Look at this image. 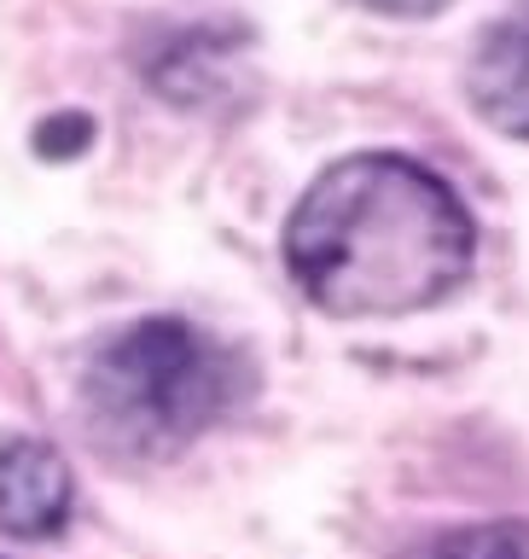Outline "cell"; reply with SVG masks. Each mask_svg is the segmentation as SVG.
Listing matches in <instances>:
<instances>
[{
    "label": "cell",
    "instance_id": "cell-2",
    "mask_svg": "<svg viewBox=\"0 0 529 559\" xmlns=\"http://www.w3.org/2000/svg\"><path fill=\"white\" fill-rule=\"evenodd\" d=\"M94 437L117 454H169L233 402V361L187 321H140L99 344L82 379Z\"/></svg>",
    "mask_w": 529,
    "mask_h": 559
},
{
    "label": "cell",
    "instance_id": "cell-1",
    "mask_svg": "<svg viewBox=\"0 0 529 559\" xmlns=\"http://www.w3.org/2000/svg\"><path fill=\"white\" fill-rule=\"evenodd\" d=\"M286 269L326 314H413L471 269V216L443 175L408 157H344L291 210Z\"/></svg>",
    "mask_w": 529,
    "mask_h": 559
},
{
    "label": "cell",
    "instance_id": "cell-7",
    "mask_svg": "<svg viewBox=\"0 0 529 559\" xmlns=\"http://www.w3.org/2000/svg\"><path fill=\"white\" fill-rule=\"evenodd\" d=\"M361 7L390 12V17H425V12H436V7H448V0H361Z\"/></svg>",
    "mask_w": 529,
    "mask_h": 559
},
{
    "label": "cell",
    "instance_id": "cell-3",
    "mask_svg": "<svg viewBox=\"0 0 529 559\" xmlns=\"http://www.w3.org/2000/svg\"><path fill=\"white\" fill-rule=\"evenodd\" d=\"M76 484L64 454L41 437H7L0 443V531L17 542H47L64 531Z\"/></svg>",
    "mask_w": 529,
    "mask_h": 559
},
{
    "label": "cell",
    "instance_id": "cell-6",
    "mask_svg": "<svg viewBox=\"0 0 529 559\" xmlns=\"http://www.w3.org/2000/svg\"><path fill=\"white\" fill-rule=\"evenodd\" d=\"M87 140H94V122L82 111H64V117H47L41 129H35V152L41 157H76V152H87Z\"/></svg>",
    "mask_w": 529,
    "mask_h": 559
},
{
    "label": "cell",
    "instance_id": "cell-4",
    "mask_svg": "<svg viewBox=\"0 0 529 559\" xmlns=\"http://www.w3.org/2000/svg\"><path fill=\"white\" fill-rule=\"evenodd\" d=\"M466 87L489 129L529 140V0H518L513 12L483 29L478 52H471V70H466Z\"/></svg>",
    "mask_w": 529,
    "mask_h": 559
},
{
    "label": "cell",
    "instance_id": "cell-5",
    "mask_svg": "<svg viewBox=\"0 0 529 559\" xmlns=\"http://www.w3.org/2000/svg\"><path fill=\"white\" fill-rule=\"evenodd\" d=\"M401 559H529V524H518V519L471 524V531H448Z\"/></svg>",
    "mask_w": 529,
    "mask_h": 559
}]
</instances>
